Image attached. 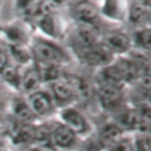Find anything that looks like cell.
<instances>
[{
  "label": "cell",
  "instance_id": "obj_1",
  "mask_svg": "<svg viewBox=\"0 0 151 151\" xmlns=\"http://www.w3.org/2000/svg\"><path fill=\"white\" fill-rule=\"evenodd\" d=\"M34 54L38 63L49 65H62L67 62V54L58 45L44 39H38L33 45Z\"/></svg>",
  "mask_w": 151,
  "mask_h": 151
},
{
  "label": "cell",
  "instance_id": "obj_2",
  "mask_svg": "<svg viewBox=\"0 0 151 151\" xmlns=\"http://www.w3.org/2000/svg\"><path fill=\"white\" fill-rule=\"evenodd\" d=\"M82 57L88 65L97 67L100 69L106 67V65H110L115 60L113 53L103 43H97L96 45L91 47L88 50L84 52Z\"/></svg>",
  "mask_w": 151,
  "mask_h": 151
},
{
  "label": "cell",
  "instance_id": "obj_3",
  "mask_svg": "<svg viewBox=\"0 0 151 151\" xmlns=\"http://www.w3.org/2000/svg\"><path fill=\"white\" fill-rule=\"evenodd\" d=\"M59 116H60V120L63 121V125H65L68 129L72 130L76 135H84L88 132L89 130L88 121L77 108L65 106L60 111Z\"/></svg>",
  "mask_w": 151,
  "mask_h": 151
},
{
  "label": "cell",
  "instance_id": "obj_4",
  "mask_svg": "<svg viewBox=\"0 0 151 151\" xmlns=\"http://www.w3.org/2000/svg\"><path fill=\"white\" fill-rule=\"evenodd\" d=\"M74 42L78 48L82 49V55L84 52L88 50L91 47L100 43V35L94 25L88 24H79L76 28V34H74Z\"/></svg>",
  "mask_w": 151,
  "mask_h": 151
},
{
  "label": "cell",
  "instance_id": "obj_5",
  "mask_svg": "<svg viewBox=\"0 0 151 151\" xmlns=\"http://www.w3.org/2000/svg\"><path fill=\"white\" fill-rule=\"evenodd\" d=\"M28 103L35 116H45L53 110L54 100L52 94L43 89H37V91L29 93L28 96Z\"/></svg>",
  "mask_w": 151,
  "mask_h": 151
},
{
  "label": "cell",
  "instance_id": "obj_6",
  "mask_svg": "<svg viewBox=\"0 0 151 151\" xmlns=\"http://www.w3.org/2000/svg\"><path fill=\"white\" fill-rule=\"evenodd\" d=\"M50 94L53 100L62 105H68L76 97V91L73 82H69L64 78H59L50 83Z\"/></svg>",
  "mask_w": 151,
  "mask_h": 151
},
{
  "label": "cell",
  "instance_id": "obj_7",
  "mask_svg": "<svg viewBox=\"0 0 151 151\" xmlns=\"http://www.w3.org/2000/svg\"><path fill=\"white\" fill-rule=\"evenodd\" d=\"M102 43L112 52L113 55L129 53L131 50V45H132L129 35L124 34V33H120V32L108 33V34L105 37V39H103Z\"/></svg>",
  "mask_w": 151,
  "mask_h": 151
},
{
  "label": "cell",
  "instance_id": "obj_8",
  "mask_svg": "<svg viewBox=\"0 0 151 151\" xmlns=\"http://www.w3.org/2000/svg\"><path fill=\"white\" fill-rule=\"evenodd\" d=\"M76 140H77V135L63 124L55 126V129L52 131V144L57 149L69 150L73 147Z\"/></svg>",
  "mask_w": 151,
  "mask_h": 151
},
{
  "label": "cell",
  "instance_id": "obj_9",
  "mask_svg": "<svg viewBox=\"0 0 151 151\" xmlns=\"http://www.w3.org/2000/svg\"><path fill=\"white\" fill-rule=\"evenodd\" d=\"M122 88L115 86H107L101 84L98 88V100L105 108H115L122 101Z\"/></svg>",
  "mask_w": 151,
  "mask_h": 151
},
{
  "label": "cell",
  "instance_id": "obj_10",
  "mask_svg": "<svg viewBox=\"0 0 151 151\" xmlns=\"http://www.w3.org/2000/svg\"><path fill=\"white\" fill-rule=\"evenodd\" d=\"M113 64L116 65L125 83L139 81L140 69L130 57H119L117 59L113 60Z\"/></svg>",
  "mask_w": 151,
  "mask_h": 151
},
{
  "label": "cell",
  "instance_id": "obj_11",
  "mask_svg": "<svg viewBox=\"0 0 151 151\" xmlns=\"http://www.w3.org/2000/svg\"><path fill=\"white\" fill-rule=\"evenodd\" d=\"M73 14L79 24L94 25L98 18L97 9L89 3H78L73 9Z\"/></svg>",
  "mask_w": 151,
  "mask_h": 151
},
{
  "label": "cell",
  "instance_id": "obj_12",
  "mask_svg": "<svg viewBox=\"0 0 151 151\" xmlns=\"http://www.w3.org/2000/svg\"><path fill=\"white\" fill-rule=\"evenodd\" d=\"M122 136H124V132H122V129L119 125L117 124H108L106 126H103L102 130L100 131L98 144H100L102 147L110 149L116 141H119L122 137Z\"/></svg>",
  "mask_w": 151,
  "mask_h": 151
},
{
  "label": "cell",
  "instance_id": "obj_13",
  "mask_svg": "<svg viewBox=\"0 0 151 151\" xmlns=\"http://www.w3.org/2000/svg\"><path fill=\"white\" fill-rule=\"evenodd\" d=\"M100 82L101 84H107V86H115V87H121L125 84L124 79H122L120 72L117 70L116 65L111 63L110 65H106L100 69Z\"/></svg>",
  "mask_w": 151,
  "mask_h": 151
},
{
  "label": "cell",
  "instance_id": "obj_14",
  "mask_svg": "<svg viewBox=\"0 0 151 151\" xmlns=\"http://www.w3.org/2000/svg\"><path fill=\"white\" fill-rule=\"evenodd\" d=\"M117 121H119L117 125L121 129L126 127V129H130V130H137L142 119H141L139 112L134 107V108H125L124 111H121L119 113V116H117Z\"/></svg>",
  "mask_w": 151,
  "mask_h": 151
},
{
  "label": "cell",
  "instance_id": "obj_15",
  "mask_svg": "<svg viewBox=\"0 0 151 151\" xmlns=\"http://www.w3.org/2000/svg\"><path fill=\"white\" fill-rule=\"evenodd\" d=\"M13 113L17 117V120L23 122H32L37 119L35 113L33 112L28 101H24L22 98H14L13 101Z\"/></svg>",
  "mask_w": 151,
  "mask_h": 151
},
{
  "label": "cell",
  "instance_id": "obj_16",
  "mask_svg": "<svg viewBox=\"0 0 151 151\" xmlns=\"http://www.w3.org/2000/svg\"><path fill=\"white\" fill-rule=\"evenodd\" d=\"M127 13H129L130 23L140 25L150 18L151 10L145 5L144 3H132L130 5V8H129V10H127Z\"/></svg>",
  "mask_w": 151,
  "mask_h": 151
},
{
  "label": "cell",
  "instance_id": "obj_17",
  "mask_svg": "<svg viewBox=\"0 0 151 151\" xmlns=\"http://www.w3.org/2000/svg\"><path fill=\"white\" fill-rule=\"evenodd\" d=\"M9 57L15 60L18 64L20 65H25L30 62L32 59V53L27 49V47L24 44H19V43H10L9 44Z\"/></svg>",
  "mask_w": 151,
  "mask_h": 151
},
{
  "label": "cell",
  "instance_id": "obj_18",
  "mask_svg": "<svg viewBox=\"0 0 151 151\" xmlns=\"http://www.w3.org/2000/svg\"><path fill=\"white\" fill-rule=\"evenodd\" d=\"M40 77H39V73L35 67L27 69V72H24L22 74V81H20V88L24 89L25 92H34L38 89L40 84Z\"/></svg>",
  "mask_w": 151,
  "mask_h": 151
},
{
  "label": "cell",
  "instance_id": "obj_19",
  "mask_svg": "<svg viewBox=\"0 0 151 151\" xmlns=\"http://www.w3.org/2000/svg\"><path fill=\"white\" fill-rule=\"evenodd\" d=\"M101 13L108 19L117 20L122 17V4L117 1H106L101 5Z\"/></svg>",
  "mask_w": 151,
  "mask_h": 151
},
{
  "label": "cell",
  "instance_id": "obj_20",
  "mask_svg": "<svg viewBox=\"0 0 151 151\" xmlns=\"http://www.w3.org/2000/svg\"><path fill=\"white\" fill-rule=\"evenodd\" d=\"M1 76H3V78L5 79V81L9 83V84H12V86L14 87H18V88H20V81H22V73L18 70V68L15 67V65H13L9 63L5 68H4L1 72Z\"/></svg>",
  "mask_w": 151,
  "mask_h": 151
},
{
  "label": "cell",
  "instance_id": "obj_21",
  "mask_svg": "<svg viewBox=\"0 0 151 151\" xmlns=\"http://www.w3.org/2000/svg\"><path fill=\"white\" fill-rule=\"evenodd\" d=\"M13 141L14 144H28L34 141V127L24 126L17 130L13 135Z\"/></svg>",
  "mask_w": 151,
  "mask_h": 151
},
{
  "label": "cell",
  "instance_id": "obj_22",
  "mask_svg": "<svg viewBox=\"0 0 151 151\" xmlns=\"http://www.w3.org/2000/svg\"><path fill=\"white\" fill-rule=\"evenodd\" d=\"M135 38L140 47L151 53V28H142L136 32Z\"/></svg>",
  "mask_w": 151,
  "mask_h": 151
},
{
  "label": "cell",
  "instance_id": "obj_23",
  "mask_svg": "<svg viewBox=\"0 0 151 151\" xmlns=\"http://www.w3.org/2000/svg\"><path fill=\"white\" fill-rule=\"evenodd\" d=\"M108 151H134V140L130 136L124 135L108 149Z\"/></svg>",
  "mask_w": 151,
  "mask_h": 151
},
{
  "label": "cell",
  "instance_id": "obj_24",
  "mask_svg": "<svg viewBox=\"0 0 151 151\" xmlns=\"http://www.w3.org/2000/svg\"><path fill=\"white\" fill-rule=\"evenodd\" d=\"M136 111L139 112L142 120L151 121V103L149 101H141L136 105Z\"/></svg>",
  "mask_w": 151,
  "mask_h": 151
},
{
  "label": "cell",
  "instance_id": "obj_25",
  "mask_svg": "<svg viewBox=\"0 0 151 151\" xmlns=\"http://www.w3.org/2000/svg\"><path fill=\"white\" fill-rule=\"evenodd\" d=\"M10 60V57H9V53L5 50V48L0 44V72L6 67V65L10 63L9 62Z\"/></svg>",
  "mask_w": 151,
  "mask_h": 151
},
{
  "label": "cell",
  "instance_id": "obj_26",
  "mask_svg": "<svg viewBox=\"0 0 151 151\" xmlns=\"http://www.w3.org/2000/svg\"><path fill=\"white\" fill-rule=\"evenodd\" d=\"M83 151H101V149H100V145L97 144H89L83 149Z\"/></svg>",
  "mask_w": 151,
  "mask_h": 151
},
{
  "label": "cell",
  "instance_id": "obj_27",
  "mask_svg": "<svg viewBox=\"0 0 151 151\" xmlns=\"http://www.w3.org/2000/svg\"><path fill=\"white\" fill-rule=\"evenodd\" d=\"M147 101L151 103V89H150V91H149V98H147Z\"/></svg>",
  "mask_w": 151,
  "mask_h": 151
},
{
  "label": "cell",
  "instance_id": "obj_28",
  "mask_svg": "<svg viewBox=\"0 0 151 151\" xmlns=\"http://www.w3.org/2000/svg\"><path fill=\"white\" fill-rule=\"evenodd\" d=\"M27 151H39V150H37V149H29V150H27Z\"/></svg>",
  "mask_w": 151,
  "mask_h": 151
},
{
  "label": "cell",
  "instance_id": "obj_29",
  "mask_svg": "<svg viewBox=\"0 0 151 151\" xmlns=\"http://www.w3.org/2000/svg\"><path fill=\"white\" fill-rule=\"evenodd\" d=\"M149 19H150V20H151V13H150V18H149Z\"/></svg>",
  "mask_w": 151,
  "mask_h": 151
}]
</instances>
